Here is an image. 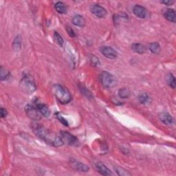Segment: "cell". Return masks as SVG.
Instances as JSON below:
<instances>
[{"label":"cell","mask_w":176,"mask_h":176,"mask_svg":"<svg viewBox=\"0 0 176 176\" xmlns=\"http://www.w3.org/2000/svg\"><path fill=\"white\" fill-rule=\"evenodd\" d=\"M167 81L168 85L170 86L171 88L173 89H175V78L174 77V76L172 74H168L167 77Z\"/></svg>","instance_id":"cell-21"},{"label":"cell","mask_w":176,"mask_h":176,"mask_svg":"<svg viewBox=\"0 0 176 176\" xmlns=\"http://www.w3.org/2000/svg\"><path fill=\"white\" fill-rule=\"evenodd\" d=\"M133 13L137 17L140 19H145L148 15L147 10L140 5H136L134 6Z\"/></svg>","instance_id":"cell-10"},{"label":"cell","mask_w":176,"mask_h":176,"mask_svg":"<svg viewBox=\"0 0 176 176\" xmlns=\"http://www.w3.org/2000/svg\"><path fill=\"white\" fill-rule=\"evenodd\" d=\"M69 164L70 166L72 167V168H73L74 170L77 171H79V172H88L89 171V167L86 165L85 164H83L81 162L77 160L76 159H72L70 160L69 161Z\"/></svg>","instance_id":"cell-7"},{"label":"cell","mask_w":176,"mask_h":176,"mask_svg":"<svg viewBox=\"0 0 176 176\" xmlns=\"http://www.w3.org/2000/svg\"><path fill=\"white\" fill-rule=\"evenodd\" d=\"M160 119L162 122H163L165 125H170L173 123V117L171 116L168 113L163 112L160 114Z\"/></svg>","instance_id":"cell-12"},{"label":"cell","mask_w":176,"mask_h":176,"mask_svg":"<svg viewBox=\"0 0 176 176\" xmlns=\"http://www.w3.org/2000/svg\"><path fill=\"white\" fill-rule=\"evenodd\" d=\"M21 44H22V42H21V38L19 36H17L13 42L14 49L15 50H19L21 48V46H22Z\"/></svg>","instance_id":"cell-23"},{"label":"cell","mask_w":176,"mask_h":176,"mask_svg":"<svg viewBox=\"0 0 176 176\" xmlns=\"http://www.w3.org/2000/svg\"><path fill=\"white\" fill-rule=\"evenodd\" d=\"M132 50L138 54H143L145 52V48L141 43H134L132 45Z\"/></svg>","instance_id":"cell-17"},{"label":"cell","mask_w":176,"mask_h":176,"mask_svg":"<svg viewBox=\"0 0 176 176\" xmlns=\"http://www.w3.org/2000/svg\"><path fill=\"white\" fill-rule=\"evenodd\" d=\"M91 62L94 65V66H97V65H100V61L98 60V58L95 57V56H92L91 58Z\"/></svg>","instance_id":"cell-28"},{"label":"cell","mask_w":176,"mask_h":176,"mask_svg":"<svg viewBox=\"0 0 176 176\" xmlns=\"http://www.w3.org/2000/svg\"><path fill=\"white\" fill-rule=\"evenodd\" d=\"M54 7H55V9L57 10V11L60 14H64L67 11L66 6H65V3L63 2H58L56 3V4H55Z\"/></svg>","instance_id":"cell-18"},{"label":"cell","mask_w":176,"mask_h":176,"mask_svg":"<svg viewBox=\"0 0 176 176\" xmlns=\"http://www.w3.org/2000/svg\"><path fill=\"white\" fill-rule=\"evenodd\" d=\"M7 115H8V112H7L6 109L2 108H1V116H2V118H5V117L7 116Z\"/></svg>","instance_id":"cell-30"},{"label":"cell","mask_w":176,"mask_h":176,"mask_svg":"<svg viewBox=\"0 0 176 176\" xmlns=\"http://www.w3.org/2000/svg\"><path fill=\"white\" fill-rule=\"evenodd\" d=\"M160 50H161V48H160V46L158 43L153 42V43H150L149 50L153 54H159L160 52Z\"/></svg>","instance_id":"cell-19"},{"label":"cell","mask_w":176,"mask_h":176,"mask_svg":"<svg viewBox=\"0 0 176 176\" xmlns=\"http://www.w3.org/2000/svg\"><path fill=\"white\" fill-rule=\"evenodd\" d=\"M99 78L101 84L105 88H112L116 84L114 77L107 71L102 72L99 76Z\"/></svg>","instance_id":"cell-4"},{"label":"cell","mask_w":176,"mask_h":176,"mask_svg":"<svg viewBox=\"0 0 176 176\" xmlns=\"http://www.w3.org/2000/svg\"><path fill=\"white\" fill-rule=\"evenodd\" d=\"M25 111L27 116L32 120H34V121H39V120H41V117L39 113L40 112L35 107L33 106L32 105L28 104L25 107Z\"/></svg>","instance_id":"cell-6"},{"label":"cell","mask_w":176,"mask_h":176,"mask_svg":"<svg viewBox=\"0 0 176 176\" xmlns=\"http://www.w3.org/2000/svg\"><path fill=\"white\" fill-rule=\"evenodd\" d=\"M80 89L81 90V92H82V93L83 94H85V95H86V96H87V97H88V98H92V94L90 92H89V91L87 89H86L85 88H84V87H82L80 88Z\"/></svg>","instance_id":"cell-27"},{"label":"cell","mask_w":176,"mask_h":176,"mask_svg":"<svg viewBox=\"0 0 176 176\" xmlns=\"http://www.w3.org/2000/svg\"><path fill=\"white\" fill-rule=\"evenodd\" d=\"M54 39L56 40L57 43L60 46H63V39L62 37L59 34H58L57 32H54Z\"/></svg>","instance_id":"cell-24"},{"label":"cell","mask_w":176,"mask_h":176,"mask_svg":"<svg viewBox=\"0 0 176 176\" xmlns=\"http://www.w3.org/2000/svg\"><path fill=\"white\" fill-rule=\"evenodd\" d=\"M96 168L100 174L103 175H112L113 173L109 168L106 167L105 164H103L101 162H98L96 164Z\"/></svg>","instance_id":"cell-11"},{"label":"cell","mask_w":176,"mask_h":176,"mask_svg":"<svg viewBox=\"0 0 176 176\" xmlns=\"http://www.w3.org/2000/svg\"><path fill=\"white\" fill-rule=\"evenodd\" d=\"M91 12L96 17H98V18H103L107 15V10L105 8H103V6L98 5V4H95V5H92L91 6Z\"/></svg>","instance_id":"cell-9"},{"label":"cell","mask_w":176,"mask_h":176,"mask_svg":"<svg viewBox=\"0 0 176 176\" xmlns=\"http://www.w3.org/2000/svg\"><path fill=\"white\" fill-rule=\"evenodd\" d=\"M57 118L58 119V120H59V121L63 124V125H65V126H66V127H68L69 126V124H68V120L65 119V118H64L63 116H62L61 115H60V114H57Z\"/></svg>","instance_id":"cell-26"},{"label":"cell","mask_w":176,"mask_h":176,"mask_svg":"<svg viewBox=\"0 0 176 176\" xmlns=\"http://www.w3.org/2000/svg\"><path fill=\"white\" fill-rule=\"evenodd\" d=\"M138 101L143 105H149L151 103V98L147 93H141L138 96Z\"/></svg>","instance_id":"cell-16"},{"label":"cell","mask_w":176,"mask_h":176,"mask_svg":"<svg viewBox=\"0 0 176 176\" xmlns=\"http://www.w3.org/2000/svg\"><path fill=\"white\" fill-rule=\"evenodd\" d=\"M33 132L38 138L52 146L58 147L64 144L60 136L40 125H34Z\"/></svg>","instance_id":"cell-1"},{"label":"cell","mask_w":176,"mask_h":176,"mask_svg":"<svg viewBox=\"0 0 176 176\" xmlns=\"http://www.w3.org/2000/svg\"><path fill=\"white\" fill-rule=\"evenodd\" d=\"M52 91L57 101L61 104H68L71 101L72 96L70 93L68 91V89L64 88L63 86L59 84L54 85L52 88Z\"/></svg>","instance_id":"cell-2"},{"label":"cell","mask_w":176,"mask_h":176,"mask_svg":"<svg viewBox=\"0 0 176 176\" xmlns=\"http://www.w3.org/2000/svg\"><path fill=\"white\" fill-rule=\"evenodd\" d=\"M100 51H101L103 56L109 58V59H113V58H116L118 56L117 52L113 48L110 46H103L101 48Z\"/></svg>","instance_id":"cell-8"},{"label":"cell","mask_w":176,"mask_h":176,"mask_svg":"<svg viewBox=\"0 0 176 176\" xmlns=\"http://www.w3.org/2000/svg\"><path fill=\"white\" fill-rule=\"evenodd\" d=\"M118 96L120 98L123 99L128 98L130 96V91L127 88L120 89L118 91Z\"/></svg>","instance_id":"cell-20"},{"label":"cell","mask_w":176,"mask_h":176,"mask_svg":"<svg viewBox=\"0 0 176 176\" xmlns=\"http://www.w3.org/2000/svg\"><path fill=\"white\" fill-rule=\"evenodd\" d=\"M115 169H116L117 174H118V175H131L129 173H128L127 171L124 170L122 168L116 167Z\"/></svg>","instance_id":"cell-25"},{"label":"cell","mask_w":176,"mask_h":176,"mask_svg":"<svg viewBox=\"0 0 176 176\" xmlns=\"http://www.w3.org/2000/svg\"><path fill=\"white\" fill-rule=\"evenodd\" d=\"M161 3H164V4H165V5L171 6V5L173 4V3H174V2L173 1H163V2H161Z\"/></svg>","instance_id":"cell-31"},{"label":"cell","mask_w":176,"mask_h":176,"mask_svg":"<svg viewBox=\"0 0 176 176\" xmlns=\"http://www.w3.org/2000/svg\"><path fill=\"white\" fill-rule=\"evenodd\" d=\"M20 88L23 92L27 94H31L36 90V84L34 79L30 76L23 77L20 82Z\"/></svg>","instance_id":"cell-3"},{"label":"cell","mask_w":176,"mask_h":176,"mask_svg":"<svg viewBox=\"0 0 176 176\" xmlns=\"http://www.w3.org/2000/svg\"><path fill=\"white\" fill-rule=\"evenodd\" d=\"M60 137L63 143L68 144V145L74 147H77L79 145V142L77 138L68 132L61 131Z\"/></svg>","instance_id":"cell-5"},{"label":"cell","mask_w":176,"mask_h":176,"mask_svg":"<svg viewBox=\"0 0 176 176\" xmlns=\"http://www.w3.org/2000/svg\"><path fill=\"white\" fill-rule=\"evenodd\" d=\"M72 23H73L74 25L76 26L83 28L85 25V19L83 16L77 15L73 17V19H72Z\"/></svg>","instance_id":"cell-13"},{"label":"cell","mask_w":176,"mask_h":176,"mask_svg":"<svg viewBox=\"0 0 176 176\" xmlns=\"http://www.w3.org/2000/svg\"><path fill=\"white\" fill-rule=\"evenodd\" d=\"M37 108L41 115L45 117H48L50 116V109L46 105L42 104V103H37Z\"/></svg>","instance_id":"cell-14"},{"label":"cell","mask_w":176,"mask_h":176,"mask_svg":"<svg viewBox=\"0 0 176 176\" xmlns=\"http://www.w3.org/2000/svg\"><path fill=\"white\" fill-rule=\"evenodd\" d=\"M164 16L165 18H166L168 21H169V22L175 23L176 15H175V10L173 9H171V8L167 9L164 14Z\"/></svg>","instance_id":"cell-15"},{"label":"cell","mask_w":176,"mask_h":176,"mask_svg":"<svg viewBox=\"0 0 176 176\" xmlns=\"http://www.w3.org/2000/svg\"><path fill=\"white\" fill-rule=\"evenodd\" d=\"M0 75H1V80L3 81V80H6L7 78H8L10 73L6 68L2 66L1 69H0Z\"/></svg>","instance_id":"cell-22"},{"label":"cell","mask_w":176,"mask_h":176,"mask_svg":"<svg viewBox=\"0 0 176 176\" xmlns=\"http://www.w3.org/2000/svg\"><path fill=\"white\" fill-rule=\"evenodd\" d=\"M67 31H68V33L69 35H70L71 37H74L76 36V34L75 32L74 31V30L72 28L70 27H68L67 28Z\"/></svg>","instance_id":"cell-29"}]
</instances>
